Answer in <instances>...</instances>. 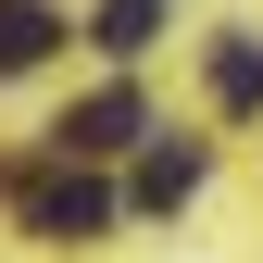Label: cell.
<instances>
[{
	"instance_id": "obj_1",
	"label": "cell",
	"mask_w": 263,
	"mask_h": 263,
	"mask_svg": "<svg viewBox=\"0 0 263 263\" xmlns=\"http://www.w3.org/2000/svg\"><path fill=\"white\" fill-rule=\"evenodd\" d=\"M25 226H38V238H101V226H113V188L101 176H38V188H25Z\"/></svg>"
},
{
	"instance_id": "obj_2",
	"label": "cell",
	"mask_w": 263,
	"mask_h": 263,
	"mask_svg": "<svg viewBox=\"0 0 263 263\" xmlns=\"http://www.w3.org/2000/svg\"><path fill=\"white\" fill-rule=\"evenodd\" d=\"M125 138H138V88H88V101L50 125V151H63V163H88V151H125Z\"/></svg>"
},
{
	"instance_id": "obj_3",
	"label": "cell",
	"mask_w": 263,
	"mask_h": 263,
	"mask_svg": "<svg viewBox=\"0 0 263 263\" xmlns=\"http://www.w3.org/2000/svg\"><path fill=\"white\" fill-rule=\"evenodd\" d=\"M188 188H201V138H163V151L138 163V213H176Z\"/></svg>"
},
{
	"instance_id": "obj_4",
	"label": "cell",
	"mask_w": 263,
	"mask_h": 263,
	"mask_svg": "<svg viewBox=\"0 0 263 263\" xmlns=\"http://www.w3.org/2000/svg\"><path fill=\"white\" fill-rule=\"evenodd\" d=\"M88 38H101L113 63H138V50L163 38V0H101V13H88Z\"/></svg>"
},
{
	"instance_id": "obj_5",
	"label": "cell",
	"mask_w": 263,
	"mask_h": 263,
	"mask_svg": "<svg viewBox=\"0 0 263 263\" xmlns=\"http://www.w3.org/2000/svg\"><path fill=\"white\" fill-rule=\"evenodd\" d=\"M50 38H63V25H50V0H0V76H25Z\"/></svg>"
},
{
	"instance_id": "obj_6",
	"label": "cell",
	"mask_w": 263,
	"mask_h": 263,
	"mask_svg": "<svg viewBox=\"0 0 263 263\" xmlns=\"http://www.w3.org/2000/svg\"><path fill=\"white\" fill-rule=\"evenodd\" d=\"M213 101H226V113H263V50H251V38L213 50Z\"/></svg>"
}]
</instances>
